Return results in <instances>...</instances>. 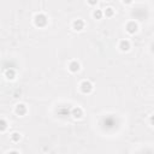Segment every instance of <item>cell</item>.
Here are the masks:
<instances>
[{"instance_id": "obj_1", "label": "cell", "mask_w": 154, "mask_h": 154, "mask_svg": "<svg viewBox=\"0 0 154 154\" xmlns=\"http://www.w3.org/2000/svg\"><path fill=\"white\" fill-rule=\"evenodd\" d=\"M47 16L43 14V13H37L35 14L34 17V24L37 26V28H45L47 25Z\"/></svg>"}, {"instance_id": "obj_2", "label": "cell", "mask_w": 154, "mask_h": 154, "mask_svg": "<svg viewBox=\"0 0 154 154\" xmlns=\"http://www.w3.org/2000/svg\"><path fill=\"white\" fill-rule=\"evenodd\" d=\"M79 89H81V91L83 94H90L93 91V89H94V85H93V83L90 81H83L79 84Z\"/></svg>"}, {"instance_id": "obj_3", "label": "cell", "mask_w": 154, "mask_h": 154, "mask_svg": "<svg viewBox=\"0 0 154 154\" xmlns=\"http://www.w3.org/2000/svg\"><path fill=\"white\" fill-rule=\"evenodd\" d=\"M125 29H126V31L129 32V34H135V32H137V30H138V25H137V23L135 22V20H130V22H128L126 23V25H125Z\"/></svg>"}, {"instance_id": "obj_4", "label": "cell", "mask_w": 154, "mask_h": 154, "mask_svg": "<svg viewBox=\"0 0 154 154\" xmlns=\"http://www.w3.org/2000/svg\"><path fill=\"white\" fill-rule=\"evenodd\" d=\"M67 69H69L70 72L76 73V72L79 71V69H81V64H79L77 60H71V61L69 63V65H67Z\"/></svg>"}, {"instance_id": "obj_5", "label": "cell", "mask_w": 154, "mask_h": 154, "mask_svg": "<svg viewBox=\"0 0 154 154\" xmlns=\"http://www.w3.org/2000/svg\"><path fill=\"white\" fill-rule=\"evenodd\" d=\"M84 25H85V23L82 19H75L72 22V29L75 31H82L84 29Z\"/></svg>"}, {"instance_id": "obj_6", "label": "cell", "mask_w": 154, "mask_h": 154, "mask_svg": "<svg viewBox=\"0 0 154 154\" xmlns=\"http://www.w3.org/2000/svg\"><path fill=\"white\" fill-rule=\"evenodd\" d=\"M118 48H119L122 52H128V51H130V48H131L130 41H129V40H120V42H119V45H118Z\"/></svg>"}, {"instance_id": "obj_7", "label": "cell", "mask_w": 154, "mask_h": 154, "mask_svg": "<svg viewBox=\"0 0 154 154\" xmlns=\"http://www.w3.org/2000/svg\"><path fill=\"white\" fill-rule=\"evenodd\" d=\"M14 112L18 116H24L28 112V108H26V106L24 103H17L16 105V108H14Z\"/></svg>"}, {"instance_id": "obj_8", "label": "cell", "mask_w": 154, "mask_h": 154, "mask_svg": "<svg viewBox=\"0 0 154 154\" xmlns=\"http://www.w3.org/2000/svg\"><path fill=\"white\" fill-rule=\"evenodd\" d=\"M71 116H72V118H75V119H79V118H82V116H83V109L81 108V107H73L72 109H71Z\"/></svg>"}, {"instance_id": "obj_9", "label": "cell", "mask_w": 154, "mask_h": 154, "mask_svg": "<svg viewBox=\"0 0 154 154\" xmlns=\"http://www.w3.org/2000/svg\"><path fill=\"white\" fill-rule=\"evenodd\" d=\"M4 75H5V77H6V79H8V81H13V79L16 78V71H14L12 67L6 69V70L4 71Z\"/></svg>"}, {"instance_id": "obj_10", "label": "cell", "mask_w": 154, "mask_h": 154, "mask_svg": "<svg viewBox=\"0 0 154 154\" xmlns=\"http://www.w3.org/2000/svg\"><path fill=\"white\" fill-rule=\"evenodd\" d=\"M10 138H11V141L12 142H19V140H20V134L19 132H13V134H11V136H10Z\"/></svg>"}, {"instance_id": "obj_11", "label": "cell", "mask_w": 154, "mask_h": 154, "mask_svg": "<svg viewBox=\"0 0 154 154\" xmlns=\"http://www.w3.org/2000/svg\"><path fill=\"white\" fill-rule=\"evenodd\" d=\"M113 14H114V10L112 8V7H107L105 11H103V16H106V17H113Z\"/></svg>"}, {"instance_id": "obj_12", "label": "cell", "mask_w": 154, "mask_h": 154, "mask_svg": "<svg viewBox=\"0 0 154 154\" xmlns=\"http://www.w3.org/2000/svg\"><path fill=\"white\" fill-rule=\"evenodd\" d=\"M93 17H94L95 19H101V18L103 17V12H102L101 10H95V11L93 12Z\"/></svg>"}, {"instance_id": "obj_13", "label": "cell", "mask_w": 154, "mask_h": 154, "mask_svg": "<svg viewBox=\"0 0 154 154\" xmlns=\"http://www.w3.org/2000/svg\"><path fill=\"white\" fill-rule=\"evenodd\" d=\"M6 129H7V122H6V119L1 118V120H0V131L4 132Z\"/></svg>"}, {"instance_id": "obj_14", "label": "cell", "mask_w": 154, "mask_h": 154, "mask_svg": "<svg viewBox=\"0 0 154 154\" xmlns=\"http://www.w3.org/2000/svg\"><path fill=\"white\" fill-rule=\"evenodd\" d=\"M59 113L61 116H67V114H71V111H69V108H60Z\"/></svg>"}, {"instance_id": "obj_15", "label": "cell", "mask_w": 154, "mask_h": 154, "mask_svg": "<svg viewBox=\"0 0 154 154\" xmlns=\"http://www.w3.org/2000/svg\"><path fill=\"white\" fill-rule=\"evenodd\" d=\"M97 1H99V0H87V2H88L90 6H94V5H96V4H97Z\"/></svg>"}, {"instance_id": "obj_16", "label": "cell", "mask_w": 154, "mask_h": 154, "mask_svg": "<svg viewBox=\"0 0 154 154\" xmlns=\"http://www.w3.org/2000/svg\"><path fill=\"white\" fill-rule=\"evenodd\" d=\"M132 1H134V0H123V2H124L125 5H130V4H132Z\"/></svg>"}, {"instance_id": "obj_17", "label": "cell", "mask_w": 154, "mask_h": 154, "mask_svg": "<svg viewBox=\"0 0 154 154\" xmlns=\"http://www.w3.org/2000/svg\"><path fill=\"white\" fill-rule=\"evenodd\" d=\"M149 122H150V124H152V125H154V114H152V116H150Z\"/></svg>"}]
</instances>
